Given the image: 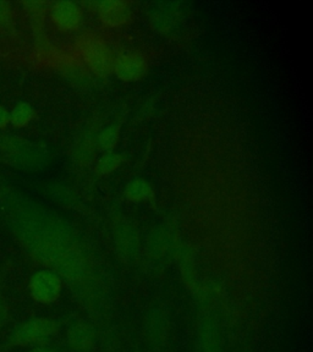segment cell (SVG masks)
Instances as JSON below:
<instances>
[{"label":"cell","instance_id":"44dd1931","mask_svg":"<svg viewBox=\"0 0 313 352\" xmlns=\"http://www.w3.org/2000/svg\"><path fill=\"white\" fill-rule=\"evenodd\" d=\"M28 352H58L54 347L50 346L48 344L39 345V346L31 347Z\"/></svg>","mask_w":313,"mask_h":352},{"label":"cell","instance_id":"2e32d148","mask_svg":"<svg viewBox=\"0 0 313 352\" xmlns=\"http://www.w3.org/2000/svg\"><path fill=\"white\" fill-rule=\"evenodd\" d=\"M120 135V126L119 125H109L105 127L102 131L99 132L97 136V146L100 151H103L105 153L111 152L116 148V143L119 140Z\"/></svg>","mask_w":313,"mask_h":352},{"label":"cell","instance_id":"7c38bea8","mask_svg":"<svg viewBox=\"0 0 313 352\" xmlns=\"http://www.w3.org/2000/svg\"><path fill=\"white\" fill-rule=\"evenodd\" d=\"M116 248L120 252V256L124 258H136L140 250V241H138V232L136 229L129 223H121L116 226L114 230Z\"/></svg>","mask_w":313,"mask_h":352},{"label":"cell","instance_id":"6da1fadb","mask_svg":"<svg viewBox=\"0 0 313 352\" xmlns=\"http://www.w3.org/2000/svg\"><path fill=\"white\" fill-rule=\"evenodd\" d=\"M6 220L28 256L54 270L70 285L83 308L92 314L105 309V289L91 273L81 242L70 224L23 198H12L6 204Z\"/></svg>","mask_w":313,"mask_h":352},{"label":"cell","instance_id":"7a4b0ae2","mask_svg":"<svg viewBox=\"0 0 313 352\" xmlns=\"http://www.w3.org/2000/svg\"><path fill=\"white\" fill-rule=\"evenodd\" d=\"M61 329L58 320L50 317H33L26 319L11 330L6 338V344L1 349H17V347L39 346L48 344Z\"/></svg>","mask_w":313,"mask_h":352},{"label":"cell","instance_id":"9a60e30c","mask_svg":"<svg viewBox=\"0 0 313 352\" xmlns=\"http://www.w3.org/2000/svg\"><path fill=\"white\" fill-rule=\"evenodd\" d=\"M34 118V108L28 102H21L10 111V124L15 129L28 126Z\"/></svg>","mask_w":313,"mask_h":352},{"label":"cell","instance_id":"ba28073f","mask_svg":"<svg viewBox=\"0 0 313 352\" xmlns=\"http://www.w3.org/2000/svg\"><path fill=\"white\" fill-rule=\"evenodd\" d=\"M50 19L55 28L64 32H72L83 22V10L75 1H55L50 8Z\"/></svg>","mask_w":313,"mask_h":352},{"label":"cell","instance_id":"30bf717a","mask_svg":"<svg viewBox=\"0 0 313 352\" xmlns=\"http://www.w3.org/2000/svg\"><path fill=\"white\" fill-rule=\"evenodd\" d=\"M65 341L72 352H91L97 342V331L87 320H76L66 330Z\"/></svg>","mask_w":313,"mask_h":352},{"label":"cell","instance_id":"277c9868","mask_svg":"<svg viewBox=\"0 0 313 352\" xmlns=\"http://www.w3.org/2000/svg\"><path fill=\"white\" fill-rule=\"evenodd\" d=\"M77 50L83 63L98 76H109L113 72L114 55L109 45L94 34H83L77 41Z\"/></svg>","mask_w":313,"mask_h":352},{"label":"cell","instance_id":"ac0fdd59","mask_svg":"<svg viewBox=\"0 0 313 352\" xmlns=\"http://www.w3.org/2000/svg\"><path fill=\"white\" fill-rule=\"evenodd\" d=\"M9 318H10V306H9V301L6 298L4 286L0 281V333L6 328Z\"/></svg>","mask_w":313,"mask_h":352},{"label":"cell","instance_id":"ffe728a7","mask_svg":"<svg viewBox=\"0 0 313 352\" xmlns=\"http://www.w3.org/2000/svg\"><path fill=\"white\" fill-rule=\"evenodd\" d=\"M8 125H10V111L0 105V129H6Z\"/></svg>","mask_w":313,"mask_h":352},{"label":"cell","instance_id":"5bb4252c","mask_svg":"<svg viewBox=\"0 0 313 352\" xmlns=\"http://www.w3.org/2000/svg\"><path fill=\"white\" fill-rule=\"evenodd\" d=\"M171 235L165 229H155L153 234L149 237V251L154 258L163 259L169 256L171 252Z\"/></svg>","mask_w":313,"mask_h":352},{"label":"cell","instance_id":"3957f363","mask_svg":"<svg viewBox=\"0 0 313 352\" xmlns=\"http://www.w3.org/2000/svg\"><path fill=\"white\" fill-rule=\"evenodd\" d=\"M0 153L11 164L25 170H39L48 162L43 146L14 135H0Z\"/></svg>","mask_w":313,"mask_h":352},{"label":"cell","instance_id":"d6986e66","mask_svg":"<svg viewBox=\"0 0 313 352\" xmlns=\"http://www.w3.org/2000/svg\"><path fill=\"white\" fill-rule=\"evenodd\" d=\"M12 23V11L9 3L0 1V28H8Z\"/></svg>","mask_w":313,"mask_h":352},{"label":"cell","instance_id":"8992f818","mask_svg":"<svg viewBox=\"0 0 313 352\" xmlns=\"http://www.w3.org/2000/svg\"><path fill=\"white\" fill-rule=\"evenodd\" d=\"M63 285L64 281L54 270L42 268L31 275L28 280V292L33 301L50 306L61 298Z\"/></svg>","mask_w":313,"mask_h":352},{"label":"cell","instance_id":"4fadbf2b","mask_svg":"<svg viewBox=\"0 0 313 352\" xmlns=\"http://www.w3.org/2000/svg\"><path fill=\"white\" fill-rule=\"evenodd\" d=\"M154 196L153 187L142 177H135L127 182L125 187V197L131 204H142L152 199Z\"/></svg>","mask_w":313,"mask_h":352},{"label":"cell","instance_id":"9c48e42d","mask_svg":"<svg viewBox=\"0 0 313 352\" xmlns=\"http://www.w3.org/2000/svg\"><path fill=\"white\" fill-rule=\"evenodd\" d=\"M149 70V61L141 53H122L114 59L113 72L121 81L141 80Z\"/></svg>","mask_w":313,"mask_h":352},{"label":"cell","instance_id":"8fae6325","mask_svg":"<svg viewBox=\"0 0 313 352\" xmlns=\"http://www.w3.org/2000/svg\"><path fill=\"white\" fill-rule=\"evenodd\" d=\"M100 21L109 28H121L131 20L130 3L124 0H103L96 4Z\"/></svg>","mask_w":313,"mask_h":352},{"label":"cell","instance_id":"e0dca14e","mask_svg":"<svg viewBox=\"0 0 313 352\" xmlns=\"http://www.w3.org/2000/svg\"><path fill=\"white\" fill-rule=\"evenodd\" d=\"M121 164H122V155L120 153L108 152L99 158L96 165V171L99 175H108L113 171H116Z\"/></svg>","mask_w":313,"mask_h":352},{"label":"cell","instance_id":"5b68a950","mask_svg":"<svg viewBox=\"0 0 313 352\" xmlns=\"http://www.w3.org/2000/svg\"><path fill=\"white\" fill-rule=\"evenodd\" d=\"M196 342L198 352H223L219 323L213 308L206 303V300L198 305Z\"/></svg>","mask_w":313,"mask_h":352},{"label":"cell","instance_id":"52a82bcc","mask_svg":"<svg viewBox=\"0 0 313 352\" xmlns=\"http://www.w3.org/2000/svg\"><path fill=\"white\" fill-rule=\"evenodd\" d=\"M143 336L149 347L155 351L164 349L171 338V318L163 307L149 309L143 320Z\"/></svg>","mask_w":313,"mask_h":352}]
</instances>
